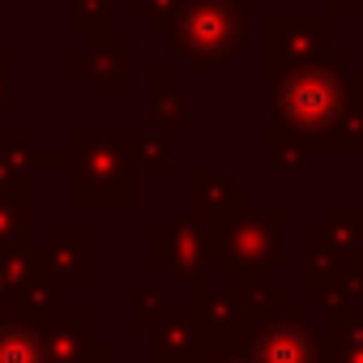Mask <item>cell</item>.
I'll return each instance as SVG.
<instances>
[{
	"label": "cell",
	"mask_w": 363,
	"mask_h": 363,
	"mask_svg": "<svg viewBox=\"0 0 363 363\" xmlns=\"http://www.w3.org/2000/svg\"><path fill=\"white\" fill-rule=\"evenodd\" d=\"M9 73H13V60L9 56H0V111H9Z\"/></svg>",
	"instance_id": "cell-20"
},
{
	"label": "cell",
	"mask_w": 363,
	"mask_h": 363,
	"mask_svg": "<svg viewBox=\"0 0 363 363\" xmlns=\"http://www.w3.org/2000/svg\"><path fill=\"white\" fill-rule=\"evenodd\" d=\"M43 265H48V278H56V282H86L90 278V235L86 231H60L56 248Z\"/></svg>",
	"instance_id": "cell-12"
},
{
	"label": "cell",
	"mask_w": 363,
	"mask_h": 363,
	"mask_svg": "<svg viewBox=\"0 0 363 363\" xmlns=\"http://www.w3.org/2000/svg\"><path fill=\"white\" fill-rule=\"evenodd\" d=\"M179 5H184V0H133V9H137V13H145V18H150V26H158V30H171V22H175Z\"/></svg>",
	"instance_id": "cell-17"
},
{
	"label": "cell",
	"mask_w": 363,
	"mask_h": 363,
	"mask_svg": "<svg viewBox=\"0 0 363 363\" xmlns=\"http://www.w3.org/2000/svg\"><path fill=\"white\" fill-rule=\"evenodd\" d=\"M329 5H333V9H359L363 0H329Z\"/></svg>",
	"instance_id": "cell-21"
},
{
	"label": "cell",
	"mask_w": 363,
	"mask_h": 363,
	"mask_svg": "<svg viewBox=\"0 0 363 363\" xmlns=\"http://www.w3.org/2000/svg\"><path fill=\"white\" fill-rule=\"evenodd\" d=\"M150 248H154V261H158L171 278H189V282H197V286H201L206 265L214 261V257H210V231H206L197 218H171V223L150 240Z\"/></svg>",
	"instance_id": "cell-5"
},
{
	"label": "cell",
	"mask_w": 363,
	"mask_h": 363,
	"mask_svg": "<svg viewBox=\"0 0 363 363\" xmlns=\"http://www.w3.org/2000/svg\"><path fill=\"white\" fill-rule=\"evenodd\" d=\"M107 5H111V0H73V13H77V30H82V22H86V13H90V26L94 30H103L107 26Z\"/></svg>",
	"instance_id": "cell-19"
},
{
	"label": "cell",
	"mask_w": 363,
	"mask_h": 363,
	"mask_svg": "<svg viewBox=\"0 0 363 363\" xmlns=\"http://www.w3.org/2000/svg\"><path fill=\"white\" fill-rule=\"evenodd\" d=\"M248 359L252 363H316V333L303 312H269L248 325Z\"/></svg>",
	"instance_id": "cell-4"
},
{
	"label": "cell",
	"mask_w": 363,
	"mask_h": 363,
	"mask_svg": "<svg viewBox=\"0 0 363 363\" xmlns=\"http://www.w3.org/2000/svg\"><path fill=\"white\" fill-rule=\"evenodd\" d=\"M329 363H363V308H333L329 316Z\"/></svg>",
	"instance_id": "cell-13"
},
{
	"label": "cell",
	"mask_w": 363,
	"mask_h": 363,
	"mask_svg": "<svg viewBox=\"0 0 363 363\" xmlns=\"http://www.w3.org/2000/svg\"><path fill=\"white\" fill-rule=\"evenodd\" d=\"M48 363H86L90 354V312L86 308H48L39 316Z\"/></svg>",
	"instance_id": "cell-8"
},
{
	"label": "cell",
	"mask_w": 363,
	"mask_h": 363,
	"mask_svg": "<svg viewBox=\"0 0 363 363\" xmlns=\"http://www.w3.org/2000/svg\"><path fill=\"white\" fill-rule=\"evenodd\" d=\"M210 333L197 308H175L158 320V337H154V359L158 363H201V354L210 350Z\"/></svg>",
	"instance_id": "cell-7"
},
{
	"label": "cell",
	"mask_w": 363,
	"mask_h": 363,
	"mask_svg": "<svg viewBox=\"0 0 363 363\" xmlns=\"http://www.w3.org/2000/svg\"><path fill=\"white\" fill-rule=\"evenodd\" d=\"M133 162H154V167H167V141L162 137H133Z\"/></svg>",
	"instance_id": "cell-18"
},
{
	"label": "cell",
	"mask_w": 363,
	"mask_h": 363,
	"mask_svg": "<svg viewBox=\"0 0 363 363\" xmlns=\"http://www.w3.org/2000/svg\"><path fill=\"white\" fill-rule=\"evenodd\" d=\"M167 35L193 65H223L244 48V18L235 0H184Z\"/></svg>",
	"instance_id": "cell-2"
},
{
	"label": "cell",
	"mask_w": 363,
	"mask_h": 363,
	"mask_svg": "<svg viewBox=\"0 0 363 363\" xmlns=\"http://www.w3.org/2000/svg\"><path fill=\"white\" fill-rule=\"evenodd\" d=\"M43 274H48V265H43L35 252H26V248H5V244H0V303L13 299V303L22 308L26 299H35Z\"/></svg>",
	"instance_id": "cell-10"
},
{
	"label": "cell",
	"mask_w": 363,
	"mask_h": 363,
	"mask_svg": "<svg viewBox=\"0 0 363 363\" xmlns=\"http://www.w3.org/2000/svg\"><path fill=\"white\" fill-rule=\"evenodd\" d=\"M193 184H197V210L210 218V227H223L235 214H244V197H240V189L227 184V179H214L210 171H197Z\"/></svg>",
	"instance_id": "cell-14"
},
{
	"label": "cell",
	"mask_w": 363,
	"mask_h": 363,
	"mask_svg": "<svg viewBox=\"0 0 363 363\" xmlns=\"http://www.w3.org/2000/svg\"><path fill=\"white\" fill-rule=\"evenodd\" d=\"M0 363H48L43 329L30 312H0Z\"/></svg>",
	"instance_id": "cell-9"
},
{
	"label": "cell",
	"mask_w": 363,
	"mask_h": 363,
	"mask_svg": "<svg viewBox=\"0 0 363 363\" xmlns=\"http://www.w3.org/2000/svg\"><path fill=\"white\" fill-rule=\"evenodd\" d=\"M133 137L86 133L77 137V175H73V201L77 206H124L128 201V162Z\"/></svg>",
	"instance_id": "cell-3"
},
{
	"label": "cell",
	"mask_w": 363,
	"mask_h": 363,
	"mask_svg": "<svg viewBox=\"0 0 363 363\" xmlns=\"http://www.w3.org/2000/svg\"><path fill=\"white\" fill-rule=\"evenodd\" d=\"M278 128L303 145H337L350 116L363 111V82L346 77L342 56H320L274 82Z\"/></svg>",
	"instance_id": "cell-1"
},
{
	"label": "cell",
	"mask_w": 363,
	"mask_h": 363,
	"mask_svg": "<svg viewBox=\"0 0 363 363\" xmlns=\"http://www.w3.org/2000/svg\"><path fill=\"white\" fill-rule=\"evenodd\" d=\"M320 48H325V22L320 18H308V13L286 18V13H278L269 22V73H274V82L303 69V65H312V60H320L325 56Z\"/></svg>",
	"instance_id": "cell-6"
},
{
	"label": "cell",
	"mask_w": 363,
	"mask_h": 363,
	"mask_svg": "<svg viewBox=\"0 0 363 363\" xmlns=\"http://www.w3.org/2000/svg\"><path fill=\"white\" fill-rule=\"evenodd\" d=\"M150 111H154V120H162V124H171V128H189V116H193V111H189V99L171 86L167 73H158V77L150 82Z\"/></svg>",
	"instance_id": "cell-15"
},
{
	"label": "cell",
	"mask_w": 363,
	"mask_h": 363,
	"mask_svg": "<svg viewBox=\"0 0 363 363\" xmlns=\"http://www.w3.org/2000/svg\"><path fill=\"white\" fill-rule=\"evenodd\" d=\"M124 56H128V35H103L99 48H94L86 60H77L73 69L90 73V82H94L99 90H124V86H128V77H124Z\"/></svg>",
	"instance_id": "cell-11"
},
{
	"label": "cell",
	"mask_w": 363,
	"mask_h": 363,
	"mask_svg": "<svg viewBox=\"0 0 363 363\" xmlns=\"http://www.w3.org/2000/svg\"><path fill=\"white\" fill-rule=\"evenodd\" d=\"M30 240V206L26 197H0V244L18 248Z\"/></svg>",
	"instance_id": "cell-16"
}]
</instances>
